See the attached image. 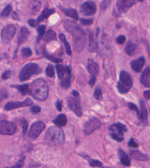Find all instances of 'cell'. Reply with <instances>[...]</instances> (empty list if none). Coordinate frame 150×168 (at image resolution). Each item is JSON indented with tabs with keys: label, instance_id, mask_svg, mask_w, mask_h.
I'll list each match as a JSON object with an SVG mask.
<instances>
[{
	"label": "cell",
	"instance_id": "cell-29",
	"mask_svg": "<svg viewBox=\"0 0 150 168\" xmlns=\"http://www.w3.org/2000/svg\"><path fill=\"white\" fill-rule=\"evenodd\" d=\"M59 37L60 40L63 42L64 46H65V49H66V53L68 56H71L72 55V52H71V47H70V45L68 43V42L67 41L66 39V37L64 35V33H60Z\"/></svg>",
	"mask_w": 150,
	"mask_h": 168
},
{
	"label": "cell",
	"instance_id": "cell-47",
	"mask_svg": "<svg viewBox=\"0 0 150 168\" xmlns=\"http://www.w3.org/2000/svg\"><path fill=\"white\" fill-rule=\"evenodd\" d=\"M38 23L39 22H37V20L34 19H30L28 21V23L29 24V25L32 27H35L37 25H38Z\"/></svg>",
	"mask_w": 150,
	"mask_h": 168
},
{
	"label": "cell",
	"instance_id": "cell-50",
	"mask_svg": "<svg viewBox=\"0 0 150 168\" xmlns=\"http://www.w3.org/2000/svg\"><path fill=\"white\" fill-rule=\"evenodd\" d=\"M11 71H6L3 73V74L2 76V78L3 79H7L10 78L11 77Z\"/></svg>",
	"mask_w": 150,
	"mask_h": 168
},
{
	"label": "cell",
	"instance_id": "cell-28",
	"mask_svg": "<svg viewBox=\"0 0 150 168\" xmlns=\"http://www.w3.org/2000/svg\"><path fill=\"white\" fill-rule=\"evenodd\" d=\"M54 11L55 10L54 8H52V9H49V8H46L42 12L41 15L39 16L38 19H37V22H42V21H43L44 20L47 18L50 15L53 14L54 13Z\"/></svg>",
	"mask_w": 150,
	"mask_h": 168
},
{
	"label": "cell",
	"instance_id": "cell-2",
	"mask_svg": "<svg viewBox=\"0 0 150 168\" xmlns=\"http://www.w3.org/2000/svg\"><path fill=\"white\" fill-rule=\"evenodd\" d=\"M30 94L38 101L46 100L49 95V87L46 81L42 78L37 79L32 84Z\"/></svg>",
	"mask_w": 150,
	"mask_h": 168
},
{
	"label": "cell",
	"instance_id": "cell-10",
	"mask_svg": "<svg viewBox=\"0 0 150 168\" xmlns=\"http://www.w3.org/2000/svg\"><path fill=\"white\" fill-rule=\"evenodd\" d=\"M16 31L15 26L12 25H8L5 27L1 31V36L3 42L5 44L9 43L13 39Z\"/></svg>",
	"mask_w": 150,
	"mask_h": 168
},
{
	"label": "cell",
	"instance_id": "cell-4",
	"mask_svg": "<svg viewBox=\"0 0 150 168\" xmlns=\"http://www.w3.org/2000/svg\"><path fill=\"white\" fill-rule=\"evenodd\" d=\"M133 85V80L130 74L126 71H122L119 74V81L117 88L120 93L126 94L131 90Z\"/></svg>",
	"mask_w": 150,
	"mask_h": 168
},
{
	"label": "cell",
	"instance_id": "cell-22",
	"mask_svg": "<svg viewBox=\"0 0 150 168\" xmlns=\"http://www.w3.org/2000/svg\"><path fill=\"white\" fill-rule=\"evenodd\" d=\"M131 156L132 158H133L135 160L137 161H148L149 157L148 155L143 154L139 150H131Z\"/></svg>",
	"mask_w": 150,
	"mask_h": 168
},
{
	"label": "cell",
	"instance_id": "cell-15",
	"mask_svg": "<svg viewBox=\"0 0 150 168\" xmlns=\"http://www.w3.org/2000/svg\"><path fill=\"white\" fill-rule=\"evenodd\" d=\"M140 112L139 113L138 118L141 124L146 125L148 124V110L146 107V104L143 100H140Z\"/></svg>",
	"mask_w": 150,
	"mask_h": 168
},
{
	"label": "cell",
	"instance_id": "cell-37",
	"mask_svg": "<svg viewBox=\"0 0 150 168\" xmlns=\"http://www.w3.org/2000/svg\"><path fill=\"white\" fill-rule=\"evenodd\" d=\"M94 97L96 100H102V90L99 87H97L95 88L94 94H93Z\"/></svg>",
	"mask_w": 150,
	"mask_h": 168
},
{
	"label": "cell",
	"instance_id": "cell-17",
	"mask_svg": "<svg viewBox=\"0 0 150 168\" xmlns=\"http://www.w3.org/2000/svg\"><path fill=\"white\" fill-rule=\"evenodd\" d=\"M145 64V59L141 56L131 62V69L136 73H139Z\"/></svg>",
	"mask_w": 150,
	"mask_h": 168
},
{
	"label": "cell",
	"instance_id": "cell-51",
	"mask_svg": "<svg viewBox=\"0 0 150 168\" xmlns=\"http://www.w3.org/2000/svg\"><path fill=\"white\" fill-rule=\"evenodd\" d=\"M23 160H24V157L21 158L20 160L17 163H16L15 166H12L11 167H22L23 164Z\"/></svg>",
	"mask_w": 150,
	"mask_h": 168
},
{
	"label": "cell",
	"instance_id": "cell-36",
	"mask_svg": "<svg viewBox=\"0 0 150 168\" xmlns=\"http://www.w3.org/2000/svg\"><path fill=\"white\" fill-rule=\"evenodd\" d=\"M11 10H12L11 5H8L2 10L1 14H0V16H2V17H6V16H8L10 14Z\"/></svg>",
	"mask_w": 150,
	"mask_h": 168
},
{
	"label": "cell",
	"instance_id": "cell-21",
	"mask_svg": "<svg viewBox=\"0 0 150 168\" xmlns=\"http://www.w3.org/2000/svg\"><path fill=\"white\" fill-rule=\"evenodd\" d=\"M59 9L65 13L67 16H69V17L73 18L75 20H78V12L76 11V10L73 9V8H64L61 5L58 6Z\"/></svg>",
	"mask_w": 150,
	"mask_h": 168
},
{
	"label": "cell",
	"instance_id": "cell-20",
	"mask_svg": "<svg viewBox=\"0 0 150 168\" xmlns=\"http://www.w3.org/2000/svg\"><path fill=\"white\" fill-rule=\"evenodd\" d=\"M118 154L120 162L122 165L125 166H130L131 165V159L128 155L124 152L122 149H119Z\"/></svg>",
	"mask_w": 150,
	"mask_h": 168
},
{
	"label": "cell",
	"instance_id": "cell-9",
	"mask_svg": "<svg viewBox=\"0 0 150 168\" xmlns=\"http://www.w3.org/2000/svg\"><path fill=\"white\" fill-rule=\"evenodd\" d=\"M16 132V125L14 122L10 121H0V134L11 136Z\"/></svg>",
	"mask_w": 150,
	"mask_h": 168
},
{
	"label": "cell",
	"instance_id": "cell-5",
	"mask_svg": "<svg viewBox=\"0 0 150 168\" xmlns=\"http://www.w3.org/2000/svg\"><path fill=\"white\" fill-rule=\"evenodd\" d=\"M40 73V69L35 63H29L23 67L19 73V79L24 81L30 79L33 75Z\"/></svg>",
	"mask_w": 150,
	"mask_h": 168
},
{
	"label": "cell",
	"instance_id": "cell-45",
	"mask_svg": "<svg viewBox=\"0 0 150 168\" xmlns=\"http://www.w3.org/2000/svg\"><path fill=\"white\" fill-rule=\"evenodd\" d=\"M22 134H25L28 128V122L25 120H22Z\"/></svg>",
	"mask_w": 150,
	"mask_h": 168
},
{
	"label": "cell",
	"instance_id": "cell-31",
	"mask_svg": "<svg viewBox=\"0 0 150 168\" xmlns=\"http://www.w3.org/2000/svg\"><path fill=\"white\" fill-rule=\"evenodd\" d=\"M71 74H67L66 76H64L61 79L60 83L61 86L64 89H68L71 85Z\"/></svg>",
	"mask_w": 150,
	"mask_h": 168
},
{
	"label": "cell",
	"instance_id": "cell-33",
	"mask_svg": "<svg viewBox=\"0 0 150 168\" xmlns=\"http://www.w3.org/2000/svg\"><path fill=\"white\" fill-rule=\"evenodd\" d=\"M56 39V33L52 30H49L44 37V40L46 42L52 41Z\"/></svg>",
	"mask_w": 150,
	"mask_h": 168
},
{
	"label": "cell",
	"instance_id": "cell-55",
	"mask_svg": "<svg viewBox=\"0 0 150 168\" xmlns=\"http://www.w3.org/2000/svg\"><path fill=\"white\" fill-rule=\"evenodd\" d=\"M138 1H141H141H144V0H138Z\"/></svg>",
	"mask_w": 150,
	"mask_h": 168
},
{
	"label": "cell",
	"instance_id": "cell-26",
	"mask_svg": "<svg viewBox=\"0 0 150 168\" xmlns=\"http://www.w3.org/2000/svg\"><path fill=\"white\" fill-rule=\"evenodd\" d=\"M80 156L83 157V158H85L86 159L87 161H88L89 164L91 167H103V164L101 161H100L98 160H96V159H93L90 158L89 156H87V155L85 154H80Z\"/></svg>",
	"mask_w": 150,
	"mask_h": 168
},
{
	"label": "cell",
	"instance_id": "cell-41",
	"mask_svg": "<svg viewBox=\"0 0 150 168\" xmlns=\"http://www.w3.org/2000/svg\"><path fill=\"white\" fill-rule=\"evenodd\" d=\"M110 1L111 0H103L100 5V9L102 10H105L108 6L109 5Z\"/></svg>",
	"mask_w": 150,
	"mask_h": 168
},
{
	"label": "cell",
	"instance_id": "cell-19",
	"mask_svg": "<svg viewBox=\"0 0 150 168\" xmlns=\"http://www.w3.org/2000/svg\"><path fill=\"white\" fill-rule=\"evenodd\" d=\"M141 83L146 88L150 86V69L149 67L146 68L141 76Z\"/></svg>",
	"mask_w": 150,
	"mask_h": 168
},
{
	"label": "cell",
	"instance_id": "cell-23",
	"mask_svg": "<svg viewBox=\"0 0 150 168\" xmlns=\"http://www.w3.org/2000/svg\"><path fill=\"white\" fill-rule=\"evenodd\" d=\"M137 45L129 40L125 46V52L129 56H133L137 52Z\"/></svg>",
	"mask_w": 150,
	"mask_h": 168
},
{
	"label": "cell",
	"instance_id": "cell-49",
	"mask_svg": "<svg viewBox=\"0 0 150 168\" xmlns=\"http://www.w3.org/2000/svg\"><path fill=\"white\" fill-rule=\"evenodd\" d=\"M56 108L57 109V110L61 112L62 110V101H61L59 100H57L56 103Z\"/></svg>",
	"mask_w": 150,
	"mask_h": 168
},
{
	"label": "cell",
	"instance_id": "cell-39",
	"mask_svg": "<svg viewBox=\"0 0 150 168\" xmlns=\"http://www.w3.org/2000/svg\"><path fill=\"white\" fill-rule=\"evenodd\" d=\"M21 52H22V55L24 57H30L32 54V50L28 48V47L23 48L22 49V50H21Z\"/></svg>",
	"mask_w": 150,
	"mask_h": 168
},
{
	"label": "cell",
	"instance_id": "cell-3",
	"mask_svg": "<svg viewBox=\"0 0 150 168\" xmlns=\"http://www.w3.org/2000/svg\"><path fill=\"white\" fill-rule=\"evenodd\" d=\"M45 139L50 145L61 146L64 143V133L59 127H51L45 133Z\"/></svg>",
	"mask_w": 150,
	"mask_h": 168
},
{
	"label": "cell",
	"instance_id": "cell-12",
	"mask_svg": "<svg viewBox=\"0 0 150 168\" xmlns=\"http://www.w3.org/2000/svg\"><path fill=\"white\" fill-rule=\"evenodd\" d=\"M33 104V102L31 99L27 98L23 102H10L7 103L5 106V109L7 111H10L13 109L18 108L20 107H28L31 106Z\"/></svg>",
	"mask_w": 150,
	"mask_h": 168
},
{
	"label": "cell",
	"instance_id": "cell-48",
	"mask_svg": "<svg viewBox=\"0 0 150 168\" xmlns=\"http://www.w3.org/2000/svg\"><path fill=\"white\" fill-rule=\"evenodd\" d=\"M30 111L34 114H36L40 112V108L39 106H33L30 108Z\"/></svg>",
	"mask_w": 150,
	"mask_h": 168
},
{
	"label": "cell",
	"instance_id": "cell-54",
	"mask_svg": "<svg viewBox=\"0 0 150 168\" xmlns=\"http://www.w3.org/2000/svg\"><path fill=\"white\" fill-rule=\"evenodd\" d=\"M71 95L73 96H80V94H79L78 92L77 91H76V90H73L72 91Z\"/></svg>",
	"mask_w": 150,
	"mask_h": 168
},
{
	"label": "cell",
	"instance_id": "cell-7",
	"mask_svg": "<svg viewBox=\"0 0 150 168\" xmlns=\"http://www.w3.org/2000/svg\"><path fill=\"white\" fill-rule=\"evenodd\" d=\"M67 103L69 108L78 116L82 115L81 105L80 103V96H74L71 95L67 98Z\"/></svg>",
	"mask_w": 150,
	"mask_h": 168
},
{
	"label": "cell",
	"instance_id": "cell-13",
	"mask_svg": "<svg viewBox=\"0 0 150 168\" xmlns=\"http://www.w3.org/2000/svg\"><path fill=\"white\" fill-rule=\"evenodd\" d=\"M97 11L95 3L93 1H87L83 3L80 6V12L83 15H93Z\"/></svg>",
	"mask_w": 150,
	"mask_h": 168
},
{
	"label": "cell",
	"instance_id": "cell-18",
	"mask_svg": "<svg viewBox=\"0 0 150 168\" xmlns=\"http://www.w3.org/2000/svg\"><path fill=\"white\" fill-rule=\"evenodd\" d=\"M29 35H30V32H29L27 28L25 27L21 28L18 35V46L26 42Z\"/></svg>",
	"mask_w": 150,
	"mask_h": 168
},
{
	"label": "cell",
	"instance_id": "cell-53",
	"mask_svg": "<svg viewBox=\"0 0 150 168\" xmlns=\"http://www.w3.org/2000/svg\"><path fill=\"white\" fill-rule=\"evenodd\" d=\"M95 81H96V78L91 77L90 81H89V85L91 86H93L94 85V84L95 83Z\"/></svg>",
	"mask_w": 150,
	"mask_h": 168
},
{
	"label": "cell",
	"instance_id": "cell-52",
	"mask_svg": "<svg viewBox=\"0 0 150 168\" xmlns=\"http://www.w3.org/2000/svg\"><path fill=\"white\" fill-rule=\"evenodd\" d=\"M144 98L149 100L150 99V91L149 90H146L144 92Z\"/></svg>",
	"mask_w": 150,
	"mask_h": 168
},
{
	"label": "cell",
	"instance_id": "cell-35",
	"mask_svg": "<svg viewBox=\"0 0 150 168\" xmlns=\"http://www.w3.org/2000/svg\"><path fill=\"white\" fill-rule=\"evenodd\" d=\"M45 74L49 78H52L54 76V69L53 66L51 64H48L46 69H45Z\"/></svg>",
	"mask_w": 150,
	"mask_h": 168
},
{
	"label": "cell",
	"instance_id": "cell-8",
	"mask_svg": "<svg viewBox=\"0 0 150 168\" xmlns=\"http://www.w3.org/2000/svg\"><path fill=\"white\" fill-rule=\"evenodd\" d=\"M101 126V121L95 116H92L85 122L83 127V132L86 136H89L98 129Z\"/></svg>",
	"mask_w": 150,
	"mask_h": 168
},
{
	"label": "cell",
	"instance_id": "cell-24",
	"mask_svg": "<svg viewBox=\"0 0 150 168\" xmlns=\"http://www.w3.org/2000/svg\"><path fill=\"white\" fill-rule=\"evenodd\" d=\"M41 8L40 0H31L30 3V10L32 15H35L38 13Z\"/></svg>",
	"mask_w": 150,
	"mask_h": 168
},
{
	"label": "cell",
	"instance_id": "cell-32",
	"mask_svg": "<svg viewBox=\"0 0 150 168\" xmlns=\"http://www.w3.org/2000/svg\"><path fill=\"white\" fill-rule=\"evenodd\" d=\"M56 71L57 74V76L60 79L64 76L65 74H68L66 73V66L58 64L56 66Z\"/></svg>",
	"mask_w": 150,
	"mask_h": 168
},
{
	"label": "cell",
	"instance_id": "cell-6",
	"mask_svg": "<svg viewBox=\"0 0 150 168\" xmlns=\"http://www.w3.org/2000/svg\"><path fill=\"white\" fill-rule=\"evenodd\" d=\"M109 130L111 137L117 142H121L124 140V133L127 131L126 126L120 122L110 126Z\"/></svg>",
	"mask_w": 150,
	"mask_h": 168
},
{
	"label": "cell",
	"instance_id": "cell-1",
	"mask_svg": "<svg viewBox=\"0 0 150 168\" xmlns=\"http://www.w3.org/2000/svg\"><path fill=\"white\" fill-rule=\"evenodd\" d=\"M65 30L73 37V46L75 51L80 52L85 49L86 37L85 31L76 22L70 20H66L63 23Z\"/></svg>",
	"mask_w": 150,
	"mask_h": 168
},
{
	"label": "cell",
	"instance_id": "cell-16",
	"mask_svg": "<svg viewBox=\"0 0 150 168\" xmlns=\"http://www.w3.org/2000/svg\"><path fill=\"white\" fill-rule=\"evenodd\" d=\"M87 70L90 74L91 77L96 78L99 73V66L97 62H95L93 59H90L88 61V64L86 66Z\"/></svg>",
	"mask_w": 150,
	"mask_h": 168
},
{
	"label": "cell",
	"instance_id": "cell-34",
	"mask_svg": "<svg viewBox=\"0 0 150 168\" xmlns=\"http://www.w3.org/2000/svg\"><path fill=\"white\" fill-rule=\"evenodd\" d=\"M44 56L45 57L47 58L48 59H49L50 61H51L54 62H55V63H59V62H62V59H59V58H56L55 57H54L51 55H50V54H49L47 52H46V50H45V49H44Z\"/></svg>",
	"mask_w": 150,
	"mask_h": 168
},
{
	"label": "cell",
	"instance_id": "cell-43",
	"mask_svg": "<svg viewBox=\"0 0 150 168\" xmlns=\"http://www.w3.org/2000/svg\"><path fill=\"white\" fill-rule=\"evenodd\" d=\"M128 146L130 147V148H136L138 147V144H137V142L135 140L134 138H131L130 140L128 142Z\"/></svg>",
	"mask_w": 150,
	"mask_h": 168
},
{
	"label": "cell",
	"instance_id": "cell-44",
	"mask_svg": "<svg viewBox=\"0 0 150 168\" xmlns=\"http://www.w3.org/2000/svg\"><path fill=\"white\" fill-rule=\"evenodd\" d=\"M80 22L82 25H91L93 22V19H85V18H81L80 20Z\"/></svg>",
	"mask_w": 150,
	"mask_h": 168
},
{
	"label": "cell",
	"instance_id": "cell-38",
	"mask_svg": "<svg viewBox=\"0 0 150 168\" xmlns=\"http://www.w3.org/2000/svg\"><path fill=\"white\" fill-rule=\"evenodd\" d=\"M45 28H46V27H45V25H40L38 28V37H37V40L38 41L41 39V37L44 35Z\"/></svg>",
	"mask_w": 150,
	"mask_h": 168
},
{
	"label": "cell",
	"instance_id": "cell-27",
	"mask_svg": "<svg viewBox=\"0 0 150 168\" xmlns=\"http://www.w3.org/2000/svg\"><path fill=\"white\" fill-rule=\"evenodd\" d=\"M98 47V43L94 39L93 33L90 32L89 34V45H88V50L91 52H95L97 50Z\"/></svg>",
	"mask_w": 150,
	"mask_h": 168
},
{
	"label": "cell",
	"instance_id": "cell-25",
	"mask_svg": "<svg viewBox=\"0 0 150 168\" xmlns=\"http://www.w3.org/2000/svg\"><path fill=\"white\" fill-rule=\"evenodd\" d=\"M53 123L57 127H62L67 124V117L64 114H60L57 115L56 119L53 120Z\"/></svg>",
	"mask_w": 150,
	"mask_h": 168
},
{
	"label": "cell",
	"instance_id": "cell-14",
	"mask_svg": "<svg viewBox=\"0 0 150 168\" xmlns=\"http://www.w3.org/2000/svg\"><path fill=\"white\" fill-rule=\"evenodd\" d=\"M136 3L135 0H118L116 6L120 12H126Z\"/></svg>",
	"mask_w": 150,
	"mask_h": 168
},
{
	"label": "cell",
	"instance_id": "cell-11",
	"mask_svg": "<svg viewBox=\"0 0 150 168\" xmlns=\"http://www.w3.org/2000/svg\"><path fill=\"white\" fill-rule=\"evenodd\" d=\"M45 127V124L42 121H37L33 124L28 132V136L31 138H36L42 132Z\"/></svg>",
	"mask_w": 150,
	"mask_h": 168
},
{
	"label": "cell",
	"instance_id": "cell-42",
	"mask_svg": "<svg viewBox=\"0 0 150 168\" xmlns=\"http://www.w3.org/2000/svg\"><path fill=\"white\" fill-rule=\"evenodd\" d=\"M128 107H129V108L131 109V110H133V111L136 112V113H137V116L139 115V111L138 108H137V106L135 104L132 103H128Z\"/></svg>",
	"mask_w": 150,
	"mask_h": 168
},
{
	"label": "cell",
	"instance_id": "cell-40",
	"mask_svg": "<svg viewBox=\"0 0 150 168\" xmlns=\"http://www.w3.org/2000/svg\"><path fill=\"white\" fill-rule=\"evenodd\" d=\"M8 94L7 91L5 89H4V88H1V89L0 90V102L6 99L8 97Z\"/></svg>",
	"mask_w": 150,
	"mask_h": 168
},
{
	"label": "cell",
	"instance_id": "cell-30",
	"mask_svg": "<svg viewBox=\"0 0 150 168\" xmlns=\"http://www.w3.org/2000/svg\"><path fill=\"white\" fill-rule=\"evenodd\" d=\"M11 86L16 88L22 95H26L30 93V88H29L28 84H25V85H15Z\"/></svg>",
	"mask_w": 150,
	"mask_h": 168
},
{
	"label": "cell",
	"instance_id": "cell-46",
	"mask_svg": "<svg viewBox=\"0 0 150 168\" xmlns=\"http://www.w3.org/2000/svg\"><path fill=\"white\" fill-rule=\"evenodd\" d=\"M126 37L124 35H119L116 39V42L119 44H123L126 41Z\"/></svg>",
	"mask_w": 150,
	"mask_h": 168
}]
</instances>
